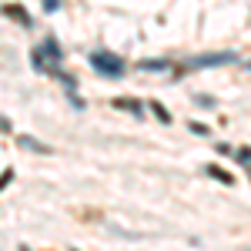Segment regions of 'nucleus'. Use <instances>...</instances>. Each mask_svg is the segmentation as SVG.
<instances>
[{
	"label": "nucleus",
	"instance_id": "7ed1b4c3",
	"mask_svg": "<svg viewBox=\"0 0 251 251\" xmlns=\"http://www.w3.org/2000/svg\"><path fill=\"white\" fill-rule=\"evenodd\" d=\"M114 107H121V111H134V114H141V100H131V97H117Z\"/></svg>",
	"mask_w": 251,
	"mask_h": 251
},
{
	"label": "nucleus",
	"instance_id": "20e7f679",
	"mask_svg": "<svg viewBox=\"0 0 251 251\" xmlns=\"http://www.w3.org/2000/svg\"><path fill=\"white\" fill-rule=\"evenodd\" d=\"M208 174H211V177H218V181H225V184H231V181H234L231 174H225V171H218V168H208Z\"/></svg>",
	"mask_w": 251,
	"mask_h": 251
},
{
	"label": "nucleus",
	"instance_id": "f257e3e1",
	"mask_svg": "<svg viewBox=\"0 0 251 251\" xmlns=\"http://www.w3.org/2000/svg\"><path fill=\"white\" fill-rule=\"evenodd\" d=\"M91 64H94L100 74H111V77H121V74H124V64H121V57H114V54H94Z\"/></svg>",
	"mask_w": 251,
	"mask_h": 251
},
{
	"label": "nucleus",
	"instance_id": "f03ea898",
	"mask_svg": "<svg viewBox=\"0 0 251 251\" xmlns=\"http://www.w3.org/2000/svg\"><path fill=\"white\" fill-rule=\"evenodd\" d=\"M231 60H238V54L225 50V54H208V57H198V60H194V67H211V64H231Z\"/></svg>",
	"mask_w": 251,
	"mask_h": 251
},
{
	"label": "nucleus",
	"instance_id": "39448f33",
	"mask_svg": "<svg viewBox=\"0 0 251 251\" xmlns=\"http://www.w3.org/2000/svg\"><path fill=\"white\" fill-rule=\"evenodd\" d=\"M154 114L161 117V121H164V124H168V121H171V114H168V111H164V107H161V104H154Z\"/></svg>",
	"mask_w": 251,
	"mask_h": 251
}]
</instances>
